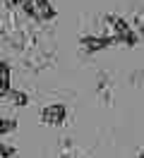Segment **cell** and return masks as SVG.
Listing matches in <instances>:
<instances>
[{
    "label": "cell",
    "mask_w": 144,
    "mask_h": 158,
    "mask_svg": "<svg viewBox=\"0 0 144 158\" xmlns=\"http://www.w3.org/2000/svg\"><path fill=\"white\" fill-rule=\"evenodd\" d=\"M2 5H5V10H15V7L24 5V0H2Z\"/></svg>",
    "instance_id": "cell-11"
},
{
    "label": "cell",
    "mask_w": 144,
    "mask_h": 158,
    "mask_svg": "<svg viewBox=\"0 0 144 158\" xmlns=\"http://www.w3.org/2000/svg\"><path fill=\"white\" fill-rule=\"evenodd\" d=\"M10 79H12V69H10V65H7V60H2L0 62V96L5 98L10 91Z\"/></svg>",
    "instance_id": "cell-6"
},
{
    "label": "cell",
    "mask_w": 144,
    "mask_h": 158,
    "mask_svg": "<svg viewBox=\"0 0 144 158\" xmlns=\"http://www.w3.org/2000/svg\"><path fill=\"white\" fill-rule=\"evenodd\" d=\"M96 94L103 106H113V81H111V74L108 72H98V79H96Z\"/></svg>",
    "instance_id": "cell-4"
},
{
    "label": "cell",
    "mask_w": 144,
    "mask_h": 158,
    "mask_svg": "<svg viewBox=\"0 0 144 158\" xmlns=\"http://www.w3.org/2000/svg\"><path fill=\"white\" fill-rule=\"evenodd\" d=\"M79 43H82V50H84V53H98V50L108 48V46L113 43V39H108V36H82Z\"/></svg>",
    "instance_id": "cell-5"
},
{
    "label": "cell",
    "mask_w": 144,
    "mask_h": 158,
    "mask_svg": "<svg viewBox=\"0 0 144 158\" xmlns=\"http://www.w3.org/2000/svg\"><path fill=\"white\" fill-rule=\"evenodd\" d=\"M17 129V120L15 118H2L0 120V137H7Z\"/></svg>",
    "instance_id": "cell-9"
},
{
    "label": "cell",
    "mask_w": 144,
    "mask_h": 158,
    "mask_svg": "<svg viewBox=\"0 0 144 158\" xmlns=\"http://www.w3.org/2000/svg\"><path fill=\"white\" fill-rule=\"evenodd\" d=\"M5 98H10L12 101V103H15V106H19V108H24V106H29V96L27 94H24V91H10L7 96H5Z\"/></svg>",
    "instance_id": "cell-7"
},
{
    "label": "cell",
    "mask_w": 144,
    "mask_h": 158,
    "mask_svg": "<svg viewBox=\"0 0 144 158\" xmlns=\"http://www.w3.org/2000/svg\"><path fill=\"white\" fill-rule=\"evenodd\" d=\"M24 12L29 19L36 22H53L55 19V7L50 0H24Z\"/></svg>",
    "instance_id": "cell-2"
},
{
    "label": "cell",
    "mask_w": 144,
    "mask_h": 158,
    "mask_svg": "<svg viewBox=\"0 0 144 158\" xmlns=\"http://www.w3.org/2000/svg\"><path fill=\"white\" fill-rule=\"evenodd\" d=\"M60 158H77L75 156V144L72 139H60Z\"/></svg>",
    "instance_id": "cell-8"
},
{
    "label": "cell",
    "mask_w": 144,
    "mask_h": 158,
    "mask_svg": "<svg viewBox=\"0 0 144 158\" xmlns=\"http://www.w3.org/2000/svg\"><path fill=\"white\" fill-rule=\"evenodd\" d=\"M2 158H17V148L10 146L7 141H2Z\"/></svg>",
    "instance_id": "cell-10"
},
{
    "label": "cell",
    "mask_w": 144,
    "mask_h": 158,
    "mask_svg": "<svg viewBox=\"0 0 144 158\" xmlns=\"http://www.w3.org/2000/svg\"><path fill=\"white\" fill-rule=\"evenodd\" d=\"M67 118V108L63 103H53V106H46V108L41 110V122L43 125H63Z\"/></svg>",
    "instance_id": "cell-3"
},
{
    "label": "cell",
    "mask_w": 144,
    "mask_h": 158,
    "mask_svg": "<svg viewBox=\"0 0 144 158\" xmlns=\"http://www.w3.org/2000/svg\"><path fill=\"white\" fill-rule=\"evenodd\" d=\"M103 27H106V36L113 39V43H125V46H137L139 34L130 27V22H125L118 15H106L103 17Z\"/></svg>",
    "instance_id": "cell-1"
}]
</instances>
